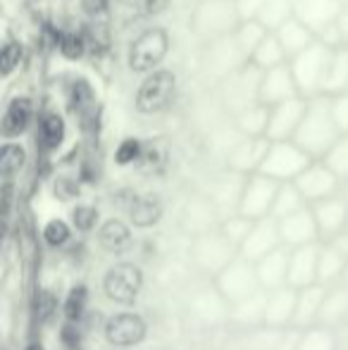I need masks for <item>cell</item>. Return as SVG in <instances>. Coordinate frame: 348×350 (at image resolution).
Instances as JSON below:
<instances>
[{"label": "cell", "mask_w": 348, "mask_h": 350, "mask_svg": "<svg viewBox=\"0 0 348 350\" xmlns=\"http://www.w3.org/2000/svg\"><path fill=\"white\" fill-rule=\"evenodd\" d=\"M53 310H55V295L51 293V291H38L36 295V317L41 319V322H46V319H51Z\"/></svg>", "instance_id": "cell-15"}, {"label": "cell", "mask_w": 348, "mask_h": 350, "mask_svg": "<svg viewBox=\"0 0 348 350\" xmlns=\"http://www.w3.org/2000/svg\"><path fill=\"white\" fill-rule=\"evenodd\" d=\"M129 212H131V221L136 226H153L160 219V215H163V205L153 196H146V198H134Z\"/></svg>", "instance_id": "cell-7"}, {"label": "cell", "mask_w": 348, "mask_h": 350, "mask_svg": "<svg viewBox=\"0 0 348 350\" xmlns=\"http://www.w3.org/2000/svg\"><path fill=\"white\" fill-rule=\"evenodd\" d=\"M170 48V38L165 29H148L134 41L129 51V67L134 72H155V67L165 60Z\"/></svg>", "instance_id": "cell-1"}, {"label": "cell", "mask_w": 348, "mask_h": 350, "mask_svg": "<svg viewBox=\"0 0 348 350\" xmlns=\"http://www.w3.org/2000/svg\"><path fill=\"white\" fill-rule=\"evenodd\" d=\"M84 308H86V288L84 286H77V288H72L70 298H67L65 303V314L67 319H79L81 314H84Z\"/></svg>", "instance_id": "cell-11"}, {"label": "cell", "mask_w": 348, "mask_h": 350, "mask_svg": "<svg viewBox=\"0 0 348 350\" xmlns=\"http://www.w3.org/2000/svg\"><path fill=\"white\" fill-rule=\"evenodd\" d=\"M98 219V210L96 208H88V205H81V208L75 210V226L79 231H91L93 224Z\"/></svg>", "instance_id": "cell-17"}, {"label": "cell", "mask_w": 348, "mask_h": 350, "mask_svg": "<svg viewBox=\"0 0 348 350\" xmlns=\"http://www.w3.org/2000/svg\"><path fill=\"white\" fill-rule=\"evenodd\" d=\"M19 60H22V46L14 41L5 43L3 46V53H0V70L3 74L8 77V74H12L14 67L19 65Z\"/></svg>", "instance_id": "cell-13"}, {"label": "cell", "mask_w": 348, "mask_h": 350, "mask_svg": "<svg viewBox=\"0 0 348 350\" xmlns=\"http://www.w3.org/2000/svg\"><path fill=\"white\" fill-rule=\"evenodd\" d=\"M141 155H144V146L136 139H126L117 148L115 160H117V165H131L134 160H141Z\"/></svg>", "instance_id": "cell-12"}, {"label": "cell", "mask_w": 348, "mask_h": 350, "mask_svg": "<svg viewBox=\"0 0 348 350\" xmlns=\"http://www.w3.org/2000/svg\"><path fill=\"white\" fill-rule=\"evenodd\" d=\"M131 5L139 10L141 17H155V14H160V12L168 10L170 0H134Z\"/></svg>", "instance_id": "cell-18"}, {"label": "cell", "mask_w": 348, "mask_h": 350, "mask_svg": "<svg viewBox=\"0 0 348 350\" xmlns=\"http://www.w3.org/2000/svg\"><path fill=\"white\" fill-rule=\"evenodd\" d=\"M27 350H43V348H41V346H38V343H34V346H29Z\"/></svg>", "instance_id": "cell-21"}, {"label": "cell", "mask_w": 348, "mask_h": 350, "mask_svg": "<svg viewBox=\"0 0 348 350\" xmlns=\"http://www.w3.org/2000/svg\"><path fill=\"white\" fill-rule=\"evenodd\" d=\"M43 236H46V241L51 245H62L67 239H70V226H67L62 219H53V221H48V224H46Z\"/></svg>", "instance_id": "cell-14"}, {"label": "cell", "mask_w": 348, "mask_h": 350, "mask_svg": "<svg viewBox=\"0 0 348 350\" xmlns=\"http://www.w3.org/2000/svg\"><path fill=\"white\" fill-rule=\"evenodd\" d=\"M168 165V148L160 146V143H150L144 148V155H141V167L146 172H163Z\"/></svg>", "instance_id": "cell-10"}, {"label": "cell", "mask_w": 348, "mask_h": 350, "mask_svg": "<svg viewBox=\"0 0 348 350\" xmlns=\"http://www.w3.org/2000/svg\"><path fill=\"white\" fill-rule=\"evenodd\" d=\"M146 336V324L141 317L129 312L115 314V317L107 319L105 324V338L112 343V346H136L141 343Z\"/></svg>", "instance_id": "cell-4"}, {"label": "cell", "mask_w": 348, "mask_h": 350, "mask_svg": "<svg viewBox=\"0 0 348 350\" xmlns=\"http://www.w3.org/2000/svg\"><path fill=\"white\" fill-rule=\"evenodd\" d=\"M24 160H27V152H24L22 146H14V143L3 146V152H0V174H3L5 179H10L14 172L22 170Z\"/></svg>", "instance_id": "cell-8"}, {"label": "cell", "mask_w": 348, "mask_h": 350, "mask_svg": "<svg viewBox=\"0 0 348 350\" xmlns=\"http://www.w3.org/2000/svg\"><path fill=\"white\" fill-rule=\"evenodd\" d=\"M62 341H65L70 348H77V346H79V332H77L75 327H70V324H67V327L62 329Z\"/></svg>", "instance_id": "cell-19"}, {"label": "cell", "mask_w": 348, "mask_h": 350, "mask_svg": "<svg viewBox=\"0 0 348 350\" xmlns=\"http://www.w3.org/2000/svg\"><path fill=\"white\" fill-rule=\"evenodd\" d=\"M105 295L115 303L129 305L139 295L141 288V272L134 265H117L105 277Z\"/></svg>", "instance_id": "cell-3"}, {"label": "cell", "mask_w": 348, "mask_h": 350, "mask_svg": "<svg viewBox=\"0 0 348 350\" xmlns=\"http://www.w3.org/2000/svg\"><path fill=\"white\" fill-rule=\"evenodd\" d=\"M174 88H176V79L172 72L155 70L153 74L146 77L144 83H141L139 96H136V107H139L144 115L160 112L163 107H168L170 100H172Z\"/></svg>", "instance_id": "cell-2"}, {"label": "cell", "mask_w": 348, "mask_h": 350, "mask_svg": "<svg viewBox=\"0 0 348 350\" xmlns=\"http://www.w3.org/2000/svg\"><path fill=\"white\" fill-rule=\"evenodd\" d=\"M55 193L60 196V198H72V196L77 193V189L70 184V181H60V184L55 186Z\"/></svg>", "instance_id": "cell-20"}, {"label": "cell", "mask_w": 348, "mask_h": 350, "mask_svg": "<svg viewBox=\"0 0 348 350\" xmlns=\"http://www.w3.org/2000/svg\"><path fill=\"white\" fill-rule=\"evenodd\" d=\"M65 139V122L60 115H46L41 120V141L46 148H57Z\"/></svg>", "instance_id": "cell-9"}, {"label": "cell", "mask_w": 348, "mask_h": 350, "mask_svg": "<svg viewBox=\"0 0 348 350\" xmlns=\"http://www.w3.org/2000/svg\"><path fill=\"white\" fill-rule=\"evenodd\" d=\"M29 120H31V100L29 98H14L8 105V110H5L3 136L5 139L19 136L29 126Z\"/></svg>", "instance_id": "cell-5"}, {"label": "cell", "mask_w": 348, "mask_h": 350, "mask_svg": "<svg viewBox=\"0 0 348 350\" xmlns=\"http://www.w3.org/2000/svg\"><path fill=\"white\" fill-rule=\"evenodd\" d=\"M62 55L67 57V60H79L81 55H84V43H81V38L77 36V33H67V36H62Z\"/></svg>", "instance_id": "cell-16"}, {"label": "cell", "mask_w": 348, "mask_h": 350, "mask_svg": "<svg viewBox=\"0 0 348 350\" xmlns=\"http://www.w3.org/2000/svg\"><path fill=\"white\" fill-rule=\"evenodd\" d=\"M98 241H101V245L105 250H110V253H122V250L129 248V229H126L124 221L120 219H110L103 224L101 234H98Z\"/></svg>", "instance_id": "cell-6"}]
</instances>
